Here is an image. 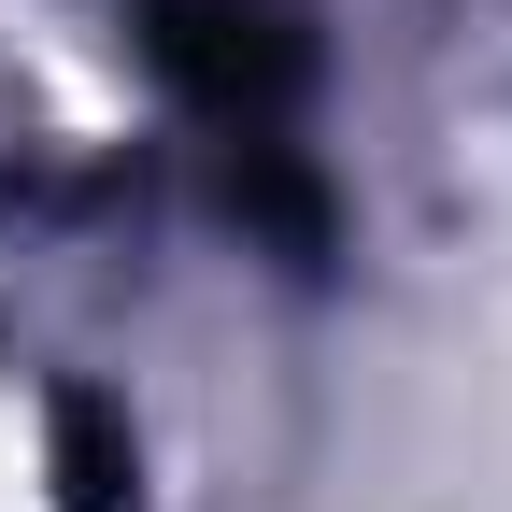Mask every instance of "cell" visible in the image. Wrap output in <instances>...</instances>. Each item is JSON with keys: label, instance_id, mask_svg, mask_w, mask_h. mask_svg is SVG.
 Wrapping results in <instances>:
<instances>
[{"label": "cell", "instance_id": "1", "mask_svg": "<svg viewBox=\"0 0 512 512\" xmlns=\"http://www.w3.org/2000/svg\"><path fill=\"white\" fill-rule=\"evenodd\" d=\"M143 15H157L143 43L185 86V114H200L214 143H242V157H285V114L313 86V43H299L285 0H143Z\"/></svg>", "mask_w": 512, "mask_h": 512}, {"label": "cell", "instance_id": "2", "mask_svg": "<svg viewBox=\"0 0 512 512\" xmlns=\"http://www.w3.org/2000/svg\"><path fill=\"white\" fill-rule=\"evenodd\" d=\"M57 441H72V512H114V484H128V470H114V441H100V413L72 399V413H57Z\"/></svg>", "mask_w": 512, "mask_h": 512}]
</instances>
